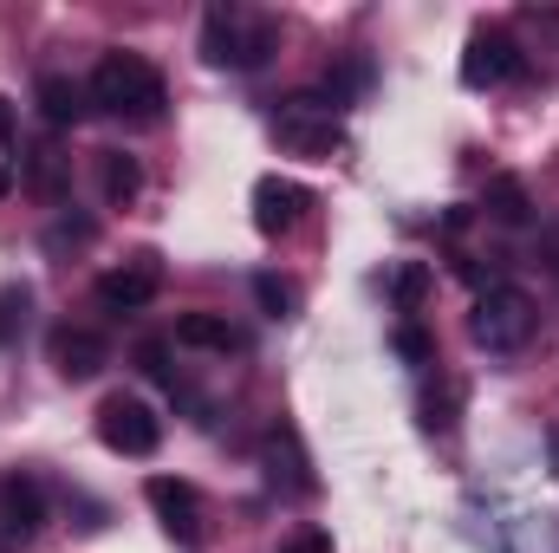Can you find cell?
Here are the masks:
<instances>
[{"mask_svg":"<svg viewBox=\"0 0 559 553\" xmlns=\"http://www.w3.org/2000/svg\"><path fill=\"white\" fill-rule=\"evenodd\" d=\"M397 352H404L411 365H429V358H436V345H429L423 326H397Z\"/></svg>","mask_w":559,"mask_h":553,"instance_id":"22","label":"cell"},{"mask_svg":"<svg viewBox=\"0 0 559 553\" xmlns=\"http://www.w3.org/2000/svg\"><path fill=\"white\" fill-rule=\"evenodd\" d=\"M286 553H332V534H299Z\"/></svg>","mask_w":559,"mask_h":553,"instance_id":"24","label":"cell"},{"mask_svg":"<svg viewBox=\"0 0 559 553\" xmlns=\"http://www.w3.org/2000/svg\"><path fill=\"white\" fill-rule=\"evenodd\" d=\"M0 143H13V111H7V98H0Z\"/></svg>","mask_w":559,"mask_h":553,"instance_id":"25","label":"cell"},{"mask_svg":"<svg viewBox=\"0 0 559 553\" xmlns=\"http://www.w3.org/2000/svg\"><path fill=\"white\" fill-rule=\"evenodd\" d=\"M46 521V495L33 475H7L0 482V548H26Z\"/></svg>","mask_w":559,"mask_h":553,"instance_id":"11","label":"cell"},{"mask_svg":"<svg viewBox=\"0 0 559 553\" xmlns=\"http://www.w3.org/2000/svg\"><path fill=\"white\" fill-rule=\"evenodd\" d=\"M143 495H150L156 521L169 528V541L202 548V495H195V482H182V475H150Z\"/></svg>","mask_w":559,"mask_h":553,"instance_id":"7","label":"cell"},{"mask_svg":"<svg viewBox=\"0 0 559 553\" xmlns=\"http://www.w3.org/2000/svg\"><path fill=\"white\" fill-rule=\"evenodd\" d=\"M98 436H105V449H118V456H156V443H163V416L150 411L143 398H105V411H98Z\"/></svg>","mask_w":559,"mask_h":553,"instance_id":"5","label":"cell"},{"mask_svg":"<svg viewBox=\"0 0 559 553\" xmlns=\"http://www.w3.org/2000/svg\"><path fill=\"white\" fill-rule=\"evenodd\" d=\"M98 183H105V202H111V209H124V202L143 189L138 156H124V150H105V156H98Z\"/></svg>","mask_w":559,"mask_h":553,"instance_id":"16","label":"cell"},{"mask_svg":"<svg viewBox=\"0 0 559 553\" xmlns=\"http://www.w3.org/2000/svg\"><path fill=\"white\" fill-rule=\"evenodd\" d=\"M534 326H540V306H534V293H521V286H488V293L475 299V319H468L475 345H481V352H495V358L527 352Z\"/></svg>","mask_w":559,"mask_h":553,"instance_id":"2","label":"cell"},{"mask_svg":"<svg viewBox=\"0 0 559 553\" xmlns=\"http://www.w3.org/2000/svg\"><path fill=\"white\" fill-rule=\"evenodd\" d=\"M514 72H521L514 33H501V26L468 33V52H462V85H468V92H495V85H508Z\"/></svg>","mask_w":559,"mask_h":553,"instance_id":"6","label":"cell"},{"mask_svg":"<svg viewBox=\"0 0 559 553\" xmlns=\"http://www.w3.org/2000/svg\"><path fill=\"white\" fill-rule=\"evenodd\" d=\"M267 52H274V20H254V13H241V7H209V13H202V59H209V66L254 72Z\"/></svg>","mask_w":559,"mask_h":553,"instance_id":"3","label":"cell"},{"mask_svg":"<svg viewBox=\"0 0 559 553\" xmlns=\"http://www.w3.org/2000/svg\"><path fill=\"white\" fill-rule=\"evenodd\" d=\"M254 299H261L267 319H293V306H299V293H293L280 274H254Z\"/></svg>","mask_w":559,"mask_h":553,"instance_id":"19","label":"cell"},{"mask_svg":"<svg viewBox=\"0 0 559 553\" xmlns=\"http://www.w3.org/2000/svg\"><path fill=\"white\" fill-rule=\"evenodd\" d=\"M20 176H26V189H33L39 202H66V189H72V156H59L52 143H33V150L20 156Z\"/></svg>","mask_w":559,"mask_h":553,"instance_id":"14","label":"cell"},{"mask_svg":"<svg viewBox=\"0 0 559 553\" xmlns=\"http://www.w3.org/2000/svg\"><path fill=\"white\" fill-rule=\"evenodd\" d=\"M85 92H92L98 111H111L124 125H156L163 105H169V85H163V72L143 52H105L92 66V79H85Z\"/></svg>","mask_w":559,"mask_h":553,"instance_id":"1","label":"cell"},{"mask_svg":"<svg viewBox=\"0 0 559 553\" xmlns=\"http://www.w3.org/2000/svg\"><path fill=\"white\" fill-rule=\"evenodd\" d=\"M92 242V222L85 215H59L52 228H46V255H66V248H85Z\"/></svg>","mask_w":559,"mask_h":553,"instance_id":"20","label":"cell"},{"mask_svg":"<svg viewBox=\"0 0 559 553\" xmlns=\"http://www.w3.org/2000/svg\"><path fill=\"white\" fill-rule=\"evenodd\" d=\"M33 105H39V118H46L52 131H66V125H79V118L92 111V92H85L79 79H66V72H39Z\"/></svg>","mask_w":559,"mask_h":553,"instance_id":"13","label":"cell"},{"mask_svg":"<svg viewBox=\"0 0 559 553\" xmlns=\"http://www.w3.org/2000/svg\"><path fill=\"white\" fill-rule=\"evenodd\" d=\"M7 189H13V169H7V163H0V196H7Z\"/></svg>","mask_w":559,"mask_h":553,"instance_id":"26","label":"cell"},{"mask_svg":"<svg viewBox=\"0 0 559 553\" xmlns=\"http://www.w3.org/2000/svg\"><path fill=\"white\" fill-rule=\"evenodd\" d=\"M52 365H59L66 385H92V378L111 365V345H105L92 326H59V332H52Z\"/></svg>","mask_w":559,"mask_h":553,"instance_id":"12","label":"cell"},{"mask_svg":"<svg viewBox=\"0 0 559 553\" xmlns=\"http://www.w3.org/2000/svg\"><path fill=\"white\" fill-rule=\"evenodd\" d=\"M274 138L293 156H332V150H345V118L325 92H293L274 111Z\"/></svg>","mask_w":559,"mask_h":553,"instance_id":"4","label":"cell"},{"mask_svg":"<svg viewBox=\"0 0 559 553\" xmlns=\"http://www.w3.org/2000/svg\"><path fill=\"white\" fill-rule=\"evenodd\" d=\"M312 209V189L293 183V176H261L254 183V228L261 235H293Z\"/></svg>","mask_w":559,"mask_h":553,"instance_id":"9","label":"cell"},{"mask_svg":"<svg viewBox=\"0 0 559 553\" xmlns=\"http://www.w3.org/2000/svg\"><path fill=\"white\" fill-rule=\"evenodd\" d=\"M481 209H488L495 222H508V228H521V222L534 215V202H527L521 176H495V183H488V196H481Z\"/></svg>","mask_w":559,"mask_h":553,"instance_id":"17","label":"cell"},{"mask_svg":"<svg viewBox=\"0 0 559 553\" xmlns=\"http://www.w3.org/2000/svg\"><path fill=\"white\" fill-rule=\"evenodd\" d=\"M26 313H33V286H26V280H7V286H0V352L20 345Z\"/></svg>","mask_w":559,"mask_h":553,"instance_id":"18","label":"cell"},{"mask_svg":"<svg viewBox=\"0 0 559 553\" xmlns=\"http://www.w3.org/2000/svg\"><path fill=\"white\" fill-rule=\"evenodd\" d=\"M423 293H429V268H423V261H404V268L391 274V299H397V306H417Z\"/></svg>","mask_w":559,"mask_h":553,"instance_id":"21","label":"cell"},{"mask_svg":"<svg viewBox=\"0 0 559 553\" xmlns=\"http://www.w3.org/2000/svg\"><path fill=\"white\" fill-rule=\"evenodd\" d=\"M138 365L150 372V378H169V365H163V345H156V339H143V345H138ZM169 385H176V378H169Z\"/></svg>","mask_w":559,"mask_h":553,"instance_id":"23","label":"cell"},{"mask_svg":"<svg viewBox=\"0 0 559 553\" xmlns=\"http://www.w3.org/2000/svg\"><path fill=\"white\" fill-rule=\"evenodd\" d=\"M176 345H189V352H241V332L228 326V313H182Z\"/></svg>","mask_w":559,"mask_h":553,"instance_id":"15","label":"cell"},{"mask_svg":"<svg viewBox=\"0 0 559 553\" xmlns=\"http://www.w3.org/2000/svg\"><path fill=\"white\" fill-rule=\"evenodd\" d=\"M98 306L105 313H143L156 293H163V261L156 255H138V261H124V268H111V274H98Z\"/></svg>","mask_w":559,"mask_h":553,"instance_id":"8","label":"cell"},{"mask_svg":"<svg viewBox=\"0 0 559 553\" xmlns=\"http://www.w3.org/2000/svg\"><path fill=\"white\" fill-rule=\"evenodd\" d=\"M261 462H267V482H274L280 495H312V489H319V475H312L306 443H299V430H293V423H274V430H267Z\"/></svg>","mask_w":559,"mask_h":553,"instance_id":"10","label":"cell"}]
</instances>
